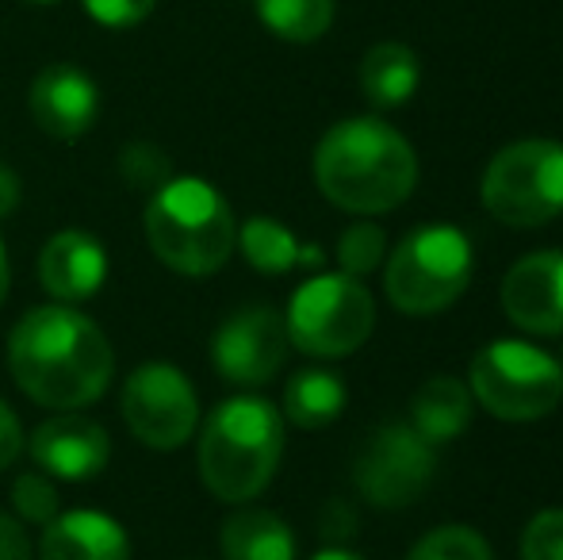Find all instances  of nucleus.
<instances>
[{"instance_id":"1","label":"nucleus","mask_w":563,"mask_h":560,"mask_svg":"<svg viewBox=\"0 0 563 560\" xmlns=\"http://www.w3.org/2000/svg\"><path fill=\"white\" fill-rule=\"evenodd\" d=\"M8 369L23 396L51 411L97 404L115 376L108 334L69 304L31 307L8 338Z\"/></svg>"},{"instance_id":"2","label":"nucleus","mask_w":563,"mask_h":560,"mask_svg":"<svg viewBox=\"0 0 563 560\" xmlns=\"http://www.w3.org/2000/svg\"><path fill=\"white\" fill-rule=\"evenodd\" d=\"M314 180L334 208L379 216L407 204L418 185V154L376 116L341 120L314 146Z\"/></svg>"},{"instance_id":"3","label":"nucleus","mask_w":563,"mask_h":560,"mask_svg":"<svg viewBox=\"0 0 563 560\" xmlns=\"http://www.w3.org/2000/svg\"><path fill=\"white\" fill-rule=\"evenodd\" d=\"M146 242L162 265L185 277H211L238 246V223L227 196L200 177H169L146 204Z\"/></svg>"},{"instance_id":"4","label":"nucleus","mask_w":563,"mask_h":560,"mask_svg":"<svg viewBox=\"0 0 563 560\" xmlns=\"http://www.w3.org/2000/svg\"><path fill=\"white\" fill-rule=\"evenodd\" d=\"M284 457V415L261 396L223 399L200 430V476L223 503H250Z\"/></svg>"},{"instance_id":"5","label":"nucleus","mask_w":563,"mask_h":560,"mask_svg":"<svg viewBox=\"0 0 563 560\" xmlns=\"http://www.w3.org/2000/svg\"><path fill=\"white\" fill-rule=\"evenodd\" d=\"M472 270L467 234L449 223H426L391 250L384 288L402 315H438L464 296Z\"/></svg>"},{"instance_id":"6","label":"nucleus","mask_w":563,"mask_h":560,"mask_svg":"<svg viewBox=\"0 0 563 560\" xmlns=\"http://www.w3.org/2000/svg\"><path fill=\"white\" fill-rule=\"evenodd\" d=\"M472 399L503 422H533L556 411L563 399V365L529 342L498 338L483 345L467 369Z\"/></svg>"},{"instance_id":"7","label":"nucleus","mask_w":563,"mask_h":560,"mask_svg":"<svg viewBox=\"0 0 563 560\" xmlns=\"http://www.w3.org/2000/svg\"><path fill=\"white\" fill-rule=\"evenodd\" d=\"M284 327L288 342L311 358H349L368 342L376 327V304L361 277L319 273L296 288Z\"/></svg>"},{"instance_id":"8","label":"nucleus","mask_w":563,"mask_h":560,"mask_svg":"<svg viewBox=\"0 0 563 560\" xmlns=\"http://www.w3.org/2000/svg\"><path fill=\"white\" fill-rule=\"evenodd\" d=\"M483 204L506 227H541L563 211V142L526 139L490 157Z\"/></svg>"},{"instance_id":"9","label":"nucleus","mask_w":563,"mask_h":560,"mask_svg":"<svg viewBox=\"0 0 563 560\" xmlns=\"http://www.w3.org/2000/svg\"><path fill=\"white\" fill-rule=\"evenodd\" d=\"M119 411L134 438L146 449H180L196 433L200 422V399L196 388L177 365L165 361H150L139 365L123 384L119 396Z\"/></svg>"},{"instance_id":"10","label":"nucleus","mask_w":563,"mask_h":560,"mask_svg":"<svg viewBox=\"0 0 563 560\" xmlns=\"http://www.w3.org/2000/svg\"><path fill=\"white\" fill-rule=\"evenodd\" d=\"M433 472H438V446H430L415 426L402 422H387L372 430L353 461L356 492L372 507L387 510L415 503L430 487Z\"/></svg>"},{"instance_id":"11","label":"nucleus","mask_w":563,"mask_h":560,"mask_svg":"<svg viewBox=\"0 0 563 560\" xmlns=\"http://www.w3.org/2000/svg\"><path fill=\"white\" fill-rule=\"evenodd\" d=\"M288 345L284 315L268 304H253L234 311L211 334V365L238 388H261L284 369Z\"/></svg>"},{"instance_id":"12","label":"nucleus","mask_w":563,"mask_h":560,"mask_svg":"<svg viewBox=\"0 0 563 560\" xmlns=\"http://www.w3.org/2000/svg\"><path fill=\"white\" fill-rule=\"evenodd\" d=\"M27 453L38 472L66 484L97 480L112 461V438L97 419L77 411H62L54 419L38 422L27 441Z\"/></svg>"},{"instance_id":"13","label":"nucleus","mask_w":563,"mask_h":560,"mask_svg":"<svg viewBox=\"0 0 563 560\" xmlns=\"http://www.w3.org/2000/svg\"><path fill=\"white\" fill-rule=\"evenodd\" d=\"M27 108L43 135L77 142L100 120V85L74 62H51L31 81Z\"/></svg>"},{"instance_id":"14","label":"nucleus","mask_w":563,"mask_h":560,"mask_svg":"<svg viewBox=\"0 0 563 560\" xmlns=\"http://www.w3.org/2000/svg\"><path fill=\"white\" fill-rule=\"evenodd\" d=\"M503 311L529 334H563V254L537 250L503 277Z\"/></svg>"},{"instance_id":"15","label":"nucleus","mask_w":563,"mask_h":560,"mask_svg":"<svg viewBox=\"0 0 563 560\" xmlns=\"http://www.w3.org/2000/svg\"><path fill=\"white\" fill-rule=\"evenodd\" d=\"M108 281V250L89 231L66 227L38 254V284L58 304L92 299Z\"/></svg>"},{"instance_id":"16","label":"nucleus","mask_w":563,"mask_h":560,"mask_svg":"<svg viewBox=\"0 0 563 560\" xmlns=\"http://www.w3.org/2000/svg\"><path fill=\"white\" fill-rule=\"evenodd\" d=\"M38 560H131V538L112 515L66 510L43 526Z\"/></svg>"},{"instance_id":"17","label":"nucleus","mask_w":563,"mask_h":560,"mask_svg":"<svg viewBox=\"0 0 563 560\" xmlns=\"http://www.w3.org/2000/svg\"><path fill=\"white\" fill-rule=\"evenodd\" d=\"M223 560H296L299 546L280 515L261 507H242L219 530Z\"/></svg>"},{"instance_id":"18","label":"nucleus","mask_w":563,"mask_h":560,"mask_svg":"<svg viewBox=\"0 0 563 560\" xmlns=\"http://www.w3.org/2000/svg\"><path fill=\"white\" fill-rule=\"evenodd\" d=\"M238 250L242 257L265 277H284L291 270H311L322 265V250L319 246H303L280 219L268 216H253L238 227Z\"/></svg>"},{"instance_id":"19","label":"nucleus","mask_w":563,"mask_h":560,"mask_svg":"<svg viewBox=\"0 0 563 560\" xmlns=\"http://www.w3.org/2000/svg\"><path fill=\"white\" fill-rule=\"evenodd\" d=\"M472 422V392L456 376H430L410 399V426L430 446L456 441Z\"/></svg>"},{"instance_id":"20","label":"nucleus","mask_w":563,"mask_h":560,"mask_svg":"<svg viewBox=\"0 0 563 560\" xmlns=\"http://www.w3.org/2000/svg\"><path fill=\"white\" fill-rule=\"evenodd\" d=\"M422 85V62L407 43H376L361 58V92L372 108H402Z\"/></svg>"},{"instance_id":"21","label":"nucleus","mask_w":563,"mask_h":560,"mask_svg":"<svg viewBox=\"0 0 563 560\" xmlns=\"http://www.w3.org/2000/svg\"><path fill=\"white\" fill-rule=\"evenodd\" d=\"M345 404V384L330 369H303L284 388V419L296 422L299 430H322V426L338 422Z\"/></svg>"},{"instance_id":"22","label":"nucleus","mask_w":563,"mask_h":560,"mask_svg":"<svg viewBox=\"0 0 563 560\" xmlns=\"http://www.w3.org/2000/svg\"><path fill=\"white\" fill-rule=\"evenodd\" d=\"M253 8L284 43H314L334 23V0H253Z\"/></svg>"},{"instance_id":"23","label":"nucleus","mask_w":563,"mask_h":560,"mask_svg":"<svg viewBox=\"0 0 563 560\" xmlns=\"http://www.w3.org/2000/svg\"><path fill=\"white\" fill-rule=\"evenodd\" d=\"M407 560H495V553L472 526H438L410 549Z\"/></svg>"},{"instance_id":"24","label":"nucleus","mask_w":563,"mask_h":560,"mask_svg":"<svg viewBox=\"0 0 563 560\" xmlns=\"http://www.w3.org/2000/svg\"><path fill=\"white\" fill-rule=\"evenodd\" d=\"M384 254H387V234L379 231L376 223H353L338 239V262H341V273H349V277H368V273H376Z\"/></svg>"},{"instance_id":"25","label":"nucleus","mask_w":563,"mask_h":560,"mask_svg":"<svg viewBox=\"0 0 563 560\" xmlns=\"http://www.w3.org/2000/svg\"><path fill=\"white\" fill-rule=\"evenodd\" d=\"M12 507L23 523L46 526L54 515H58V487L46 472H20L12 484Z\"/></svg>"},{"instance_id":"26","label":"nucleus","mask_w":563,"mask_h":560,"mask_svg":"<svg viewBox=\"0 0 563 560\" xmlns=\"http://www.w3.org/2000/svg\"><path fill=\"white\" fill-rule=\"evenodd\" d=\"M119 169H123V177L131 180L134 188H162L165 180H169L173 165H169V157L157 146H150V142H131V146H123V154H119Z\"/></svg>"},{"instance_id":"27","label":"nucleus","mask_w":563,"mask_h":560,"mask_svg":"<svg viewBox=\"0 0 563 560\" xmlns=\"http://www.w3.org/2000/svg\"><path fill=\"white\" fill-rule=\"evenodd\" d=\"M521 560H563V510H541L521 534Z\"/></svg>"},{"instance_id":"28","label":"nucleus","mask_w":563,"mask_h":560,"mask_svg":"<svg viewBox=\"0 0 563 560\" xmlns=\"http://www.w3.org/2000/svg\"><path fill=\"white\" fill-rule=\"evenodd\" d=\"M85 12L108 31H126L134 23H142L150 12H154L157 0H81Z\"/></svg>"},{"instance_id":"29","label":"nucleus","mask_w":563,"mask_h":560,"mask_svg":"<svg viewBox=\"0 0 563 560\" xmlns=\"http://www.w3.org/2000/svg\"><path fill=\"white\" fill-rule=\"evenodd\" d=\"M23 449V430H20V419H15L12 407L0 399V472L8 469V464L20 457Z\"/></svg>"},{"instance_id":"30","label":"nucleus","mask_w":563,"mask_h":560,"mask_svg":"<svg viewBox=\"0 0 563 560\" xmlns=\"http://www.w3.org/2000/svg\"><path fill=\"white\" fill-rule=\"evenodd\" d=\"M0 560H31V538L4 510H0Z\"/></svg>"},{"instance_id":"31","label":"nucleus","mask_w":563,"mask_h":560,"mask_svg":"<svg viewBox=\"0 0 563 560\" xmlns=\"http://www.w3.org/2000/svg\"><path fill=\"white\" fill-rule=\"evenodd\" d=\"M20 196H23L20 177H15L8 165H0V219L12 216V211L20 208Z\"/></svg>"},{"instance_id":"32","label":"nucleus","mask_w":563,"mask_h":560,"mask_svg":"<svg viewBox=\"0 0 563 560\" xmlns=\"http://www.w3.org/2000/svg\"><path fill=\"white\" fill-rule=\"evenodd\" d=\"M8 284H12V270H8V246H4V239H0V307H4V299H8Z\"/></svg>"},{"instance_id":"33","label":"nucleus","mask_w":563,"mask_h":560,"mask_svg":"<svg viewBox=\"0 0 563 560\" xmlns=\"http://www.w3.org/2000/svg\"><path fill=\"white\" fill-rule=\"evenodd\" d=\"M314 560H364L361 553H349V549H322Z\"/></svg>"},{"instance_id":"34","label":"nucleus","mask_w":563,"mask_h":560,"mask_svg":"<svg viewBox=\"0 0 563 560\" xmlns=\"http://www.w3.org/2000/svg\"><path fill=\"white\" fill-rule=\"evenodd\" d=\"M27 4H54V0H27Z\"/></svg>"}]
</instances>
